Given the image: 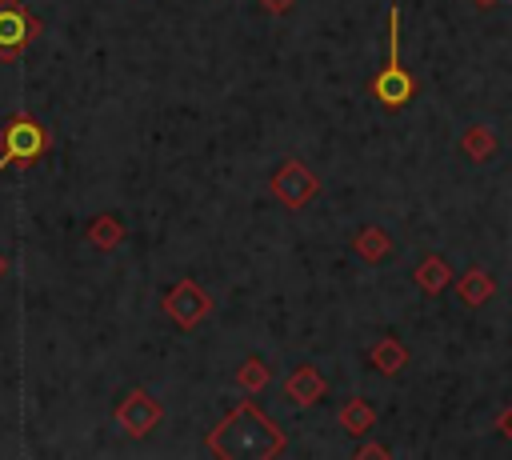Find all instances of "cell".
<instances>
[{
  "label": "cell",
  "instance_id": "obj_3",
  "mask_svg": "<svg viewBox=\"0 0 512 460\" xmlns=\"http://www.w3.org/2000/svg\"><path fill=\"white\" fill-rule=\"evenodd\" d=\"M44 148H48V136L36 120H28V116L8 120L4 132H0V172L12 168V164H32Z\"/></svg>",
  "mask_w": 512,
  "mask_h": 460
},
{
  "label": "cell",
  "instance_id": "obj_7",
  "mask_svg": "<svg viewBox=\"0 0 512 460\" xmlns=\"http://www.w3.org/2000/svg\"><path fill=\"white\" fill-rule=\"evenodd\" d=\"M160 416H164L160 400H152L144 388H132V392L120 400V408H116V424H120L128 436H148V432L160 424Z\"/></svg>",
  "mask_w": 512,
  "mask_h": 460
},
{
  "label": "cell",
  "instance_id": "obj_14",
  "mask_svg": "<svg viewBox=\"0 0 512 460\" xmlns=\"http://www.w3.org/2000/svg\"><path fill=\"white\" fill-rule=\"evenodd\" d=\"M372 424H376V412H372V404H368V400L352 396V400L340 408V428H344V432H352V436H364Z\"/></svg>",
  "mask_w": 512,
  "mask_h": 460
},
{
  "label": "cell",
  "instance_id": "obj_4",
  "mask_svg": "<svg viewBox=\"0 0 512 460\" xmlns=\"http://www.w3.org/2000/svg\"><path fill=\"white\" fill-rule=\"evenodd\" d=\"M320 192V180L308 164L300 160H284L276 172H272V196L284 204V208H304L312 196Z\"/></svg>",
  "mask_w": 512,
  "mask_h": 460
},
{
  "label": "cell",
  "instance_id": "obj_19",
  "mask_svg": "<svg viewBox=\"0 0 512 460\" xmlns=\"http://www.w3.org/2000/svg\"><path fill=\"white\" fill-rule=\"evenodd\" d=\"M500 428H504V436H512V412L500 416Z\"/></svg>",
  "mask_w": 512,
  "mask_h": 460
},
{
  "label": "cell",
  "instance_id": "obj_2",
  "mask_svg": "<svg viewBox=\"0 0 512 460\" xmlns=\"http://www.w3.org/2000/svg\"><path fill=\"white\" fill-rule=\"evenodd\" d=\"M372 96L384 104V108H400L416 96V80L412 72L400 64V4L388 12V60L384 68L372 76Z\"/></svg>",
  "mask_w": 512,
  "mask_h": 460
},
{
  "label": "cell",
  "instance_id": "obj_16",
  "mask_svg": "<svg viewBox=\"0 0 512 460\" xmlns=\"http://www.w3.org/2000/svg\"><path fill=\"white\" fill-rule=\"evenodd\" d=\"M88 240L108 252V248H116V244L124 240V228H120V220H112V216H96V220L88 224Z\"/></svg>",
  "mask_w": 512,
  "mask_h": 460
},
{
  "label": "cell",
  "instance_id": "obj_15",
  "mask_svg": "<svg viewBox=\"0 0 512 460\" xmlns=\"http://www.w3.org/2000/svg\"><path fill=\"white\" fill-rule=\"evenodd\" d=\"M460 152L472 156V160H488V156L496 152V136H492L488 128H468V132L460 136Z\"/></svg>",
  "mask_w": 512,
  "mask_h": 460
},
{
  "label": "cell",
  "instance_id": "obj_11",
  "mask_svg": "<svg viewBox=\"0 0 512 460\" xmlns=\"http://www.w3.org/2000/svg\"><path fill=\"white\" fill-rule=\"evenodd\" d=\"M492 292H496V280H492L484 268H468V272H464V280L456 284V296H460V304H464V308H480Z\"/></svg>",
  "mask_w": 512,
  "mask_h": 460
},
{
  "label": "cell",
  "instance_id": "obj_6",
  "mask_svg": "<svg viewBox=\"0 0 512 460\" xmlns=\"http://www.w3.org/2000/svg\"><path fill=\"white\" fill-rule=\"evenodd\" d=\"M164 312L168 320H176V328H196L212 312V296L200 292L192 280H180L176 288L164 292Z\"/></svg>",
  "mask_w": 512,
  "mask_h": 460
},
{
  "label": "cell",
  "instance_id": "obj_20",
  "mask_svg": "<svg viewBox=\"0 0 512 460\" xmlns=\"http://www.w3.org/2000/svg\"><path fill=\"white\" fill-rule=\"evenodd\" d=\"M0 276H4V256H0Z\"/></svg>",
  "mask_w": 512,
  "mask_h": 460
},
{
  "label": "cell",
  "instance_id": "obj_21",
  "mask_svg": "<svg viewBox=\"0 0 512 460\" xmlns=\"http://www.w3.org/2000/svg\"><path fill=\"white\" fill-rule=\"evenodd\" d=\"M480 4H488V0H480Z\"/></svg>",
  "mask_w": 512,
  "mask_h": 460
},
{
  "label": "cell",
  "instance_id": "obj_18",
  "mask_svg": "<svg viewBox=\"0 0 512 460\" xmlns=\"http://www.w3.org/2000/svg\"><path fill=\"white\" fill-rule=\"evenodd\" d=\"M260 4H264L268 12H288V4H292V0H260Z\"/></svg>",
  "mask_w": 512,
  "mask_h": 460
},
{
  "label": "cell",
  "instance_id": "obj_13",
  "mask_svg": "<svg viewBox=\"0 0 512 460\" xmlns=\"http://www.w3.org/2000/svg\"><path fill=\"white\" fill-rule=\"evenodd\" d=\"M268 380H272V368H268L260 356H248V360L236 368V388H240V392H248V396L264 392V388H268Z\"/></svg>",
  "mask_w": 512,
  "mask_h": 460
},
{
  "label": "cell",
  "instance_id": "obj_9",
  "mask_svg": "<svg viewBox=\"0 0 512 460\" xmlns=\"http://www.w3.org/2000/svg\"><path fill=\"white\" fill-rule=\"evenodd\" d=\"M352 248H356V256H360V260H368V264H384V260L392 256V236H388L384 228L368 224V228H360V232H356Z\"/></svg>",
  "mask_w": 512,
  "mask_h": 460
},
{
  "label": "cell",
  "instance_id": "obj_10",
  "mask_svg": "<svg viewBox=\"0 0 512 460\" xmlns=\"http://www.w3.org/2000/svg\"><path fill=\"white\" fill-rule=\"evenodd\" d=\"M368 364H372L376 372H384V376H396V372L408 364V352H404V344H400L396 336H380V340L368 348Z\"/></svg>",
  "mask_w": 512,
  "mask_h": 460
},
{
  "label": "cell",
  "instance_id": "obj_17",
  "mask_svg": "<svg viewBox=\"0 0 512 460\" xmlns=\"http://www.w3.org/2000/svg\"><path fill=\"white\" fill-rule=\"evenodd\" d=\"M360 456H388V448H380V444H360Z\"/></svg>",
  "mask_w": 512,
  "mask_h": 460
},
{
  "label": "cell",
  "instance_id": "obj_12",
  "mask_svg": "<svg viewBox=\"0 0 512 460\" xmlns=\"http://www.w3.org/2000/svg\"><path fill=\"white\" fill-rule=\"evenodd\" d=\"M448 280H452V268H448V260H444V256H424V260L416 264V284H420V292L436 296Z\"/></svg>",
  "mask_w": 512,
  "mask_h": 460
},
{
  "label": "cell",
  "instance_id": "obj_8",
  "mask_svg": "<svg viewBox=\"0 0 512 460\" xmlns=\"http://www.w3.org/2000/svg\"><path fill=\"white\" fill-rule=\"evenodd\" d=\"M320 396H324V376L316 372V364H296L292 376L284 380V400L308 408V404H320Z\"/></svg>",
  "mask_w": 512,
  "mask_h": 460
},
{
  "label": "cell",
  "instance_id": "obj_1",
  "mask_svg": "<svg viewBox=\"0 0 512 460\" xmlns=\"http://www.w3.org/2000/svg\"><path fill=\"white\" fill-rule=\"evenodd\" d=\"M224 436H236V444H228L224 456H280L284 452L280 428L268 416H260L252 404H240L224 424H216L208 440H224Z\"/></svg>",
  "mask_w": 512,
  "mask_h": 460
},
{
  "label": "cell",
  "instance_id": "obj_5",
  "mask_svg": "<svg viewBox=\"0 0 512 460\" xmlns=\"http://www.w3.org/2000/svg\"><path fill=\"white\" fill-rule=\"evenodd\" d=\"M36 28H40L36 16L20 0L0 4V60H16L28 48V40L36 36Z\"/></svg>",
  "mask_w": 512,
  "mask_h": 460
}]
</instances>
